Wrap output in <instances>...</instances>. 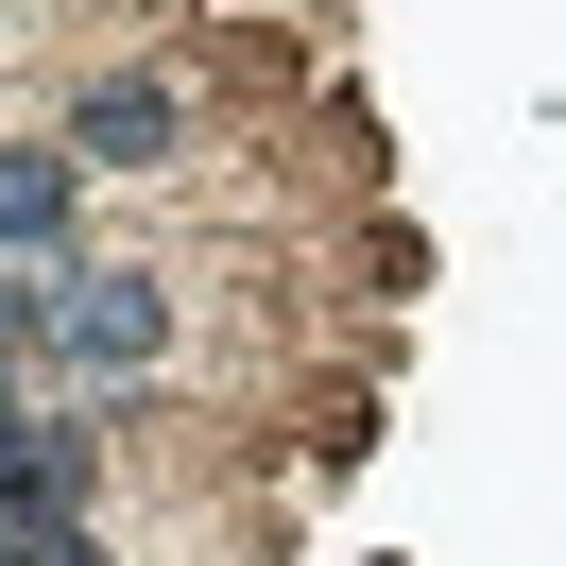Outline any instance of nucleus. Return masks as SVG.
I'll return each mask as SVG.
<instances>
[{
  "label": "nucleus",
  "instance_id": "2",
  "mask_svg": "<svg viewBox=\"0 0 566 566\" xmlns=\"http://www.w3.org/2000/svg\"><path fill=\"white\" fill-rule=\"evenodd\" d=\"M35 326H52V344H86V360H155V344H172V275H70Z\"/></svg>",
  "mask_w": 566,
  "mask_h": 566
},
{
  "label": "nucleus",
  "instance_id": "1",
  "mask_svg": "<svg viewBox=\"0 0 566 566\" xmlns=\"http://www.w3.org/2000/svg\"><path fill=\"white\" fill-rule=\"evenodd\" d=\"M172 138H189V104H172L155 70H104V86L70 104V172H172Z\"/></svg>",
  "mask_w": 566,
  "mask_h": 566
},
{
  "label": "nucleus",
  "instance_id": "4",
  "mask_svg": "<svg viewBox=\"0 0 566 566\" xmlns=\"http://www.w3.org/2000/svg\"><path fill=\"white\" fill-rule=\"evenodd\" d=\"M70 223V155H0V241H52Z\"/></svg>",
  "mask_w": 566,
  "mask_h": 566
},
{
  "label": "nucleus",
  "instance_id": "3",
  "mask_svg": "<svg viewBox=\"0 0 566 566\" xmlns=\"http://www.w3.org/2000/svg\"><path fill=\"white\" fill-rule=\"evenodd\" d=\"M0 515H18V532L86 515V429H52V412H0Z\"/></svg>",
  "mask_w": 566,
  "mask_h": 566
},
{
  "label": "nucleus",
  "instance_id": "5",
  "mask_svg": "<svg viewBox=\"0 0 566 566\" xmlns=\"http://www.w3.org/2000/svg\"><path fill=\"white\" fill-rule=\"evenodd\" d=\"M0 566H104V532H86V515H52V532H0Z\"/></svg>",
  "mask_w": 566,
  "mask_h": 566
}]
</instances>
